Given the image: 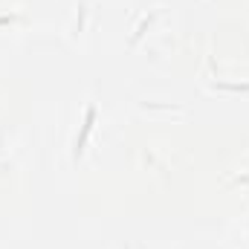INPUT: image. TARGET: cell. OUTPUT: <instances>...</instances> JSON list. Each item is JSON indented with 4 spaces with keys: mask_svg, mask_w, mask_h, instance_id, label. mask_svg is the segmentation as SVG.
Returning <instances> with one entry per match:
<instances>
[{
    "mask_svg": "<svg viewBox=\"0 0 249 249\" xmlns=\"http://www.w3.org/2000/svg\"><path fill=\"white\" fill-rule=\"evenodd\" d=\"M93 119H96V110L90 107V110H87V119H84V124H81V133H78V139H75V157H81V151H84V142H87V136H90Z\"/></svg>",
    "mask_w": 249,
    "mask_h": 249,
    "instance_id": "cell-1",
    "label": "cell"
}]
</instances>
